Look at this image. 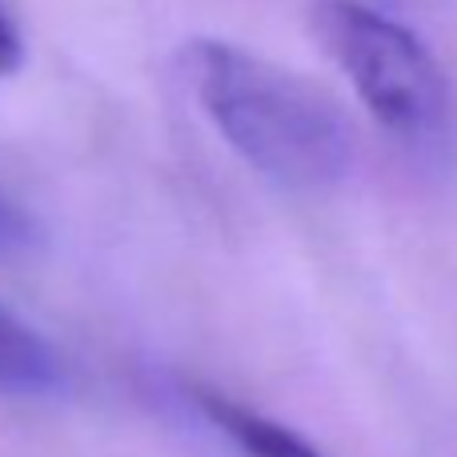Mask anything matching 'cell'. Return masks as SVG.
I'll return each instance as SVG.
<instances>
[{
	"label": "cell",
	"mask_w": 457,
	"mask_h": 457,
	"mask_svg": "<svg viewBox=\"0 0 457 457\" xmlns=\"http://www.w3.org/2000/svg\"><path fill=\"white\" fill-rule=\"evenodd\" d=\"M64 386V361L45 333L0 305V394L48 397Z\"/></svg>",
	"instance_id": "cell-3"
},
{
	"label": "cell",
	"mask_w": 457,
	"mask_h": 457,
	"mask_svg": "<svg viewBox=\"0 0 457 457\" xmlns=\"http://www.w3.org/2000/svg\"><path fill=\"white\" fill-rule=\"evenodd\" d=\"M32 245V217L0 189V257H12V253L29 249Z\"/></svg>",
	"instance_id": "cell-5"
},
{
	"label": "cell",
	"mask_w": 457,
	"mask_h": 457,
	"mask_svg": "<svg viewBox=\"0 0 457 457\" xmlns=\"http://www.w3.org/2000/svg\"><path fill=\"white\" fill-rule=\"evenodd\" d=\"M313 37L389 137L429 145L450 129V77L413 29L357 0H321Z\"/></svg>",
	"instance_id": "cell-2"
},
{
	"label": "cell",
	"mask_w": 457,
	"mask_h": 457,
	"mask_svg": "<svg viewBox=\"0 0 457 457\" xmlns=\"http://www.w3.org/2000/svg\"><path fill=\"white\" fill-rule=\"evenodd\" d=\"M177 72L209 125L265 181L293 193H325L349 181L357 133L313 80L221 37L185 40Z\"/></svg>",
	"instance_id": "cell-1"
},
{
	"label": "cell",
	"mask_w": 457,
	"mask_h": 457,
	"mask_svg": "<svg viewBox=\"0 0 457 457\" xmlns=\"http://www.w3.org/2000/svg\"><path fill=\"white\" fill-rule=\"evenodd\" d=\"M197 405L205 418H213V426L221 429L228 442L249 457H325L309 437H301L297 429H289L285 421H273L241 402H228L221 394L201 389Z\"/></svg>",
	"instance_id": "cell-4"
},
{
	"label": "cell",
	"mask_w": 457,
	"mask_h": 457,
	"mask_svg": "<svg viewBox=\"0 0 457 457\" xmlns=\"http://www.w3.org/2000/svg\"><path fill=\"white\" fill-rule=\"evenodd\" d=\"M24 61V40H21V29H16V21L8 16V8L0 4V77H8V72H16Z\"/></svg>",
	"instance_id": "cell-6"
}]
</instances>
